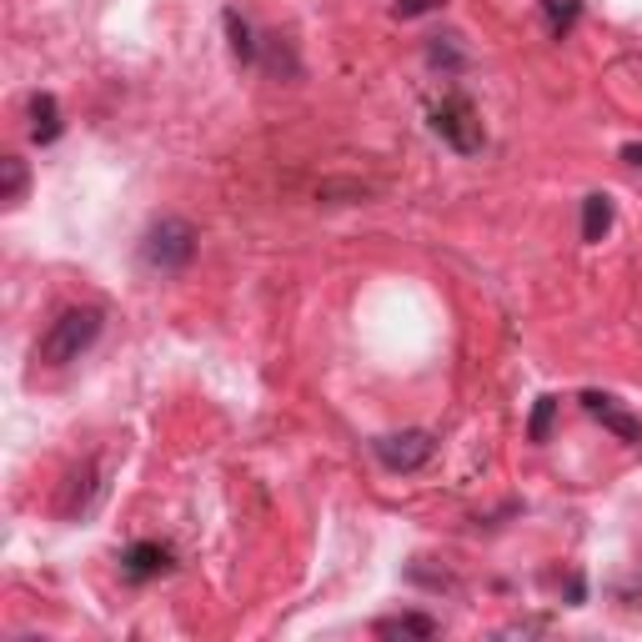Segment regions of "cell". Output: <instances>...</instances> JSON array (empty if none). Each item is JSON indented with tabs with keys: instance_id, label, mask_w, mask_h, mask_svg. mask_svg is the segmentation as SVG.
<instances>
[{
	"instance_id": "8",
	"label": "cell",
	"mask_w": 642,
	"mask_h": 642,
	"mask_svg": "<svg viewBox=\"0 0 642 642\" xmlns=\"http://www.w3.org/2000/svg\"><path fill=\"white\" fill-rule=\"evenodd\" d=\"M371 632H377V638H422L427 642V638H437L442 628H437V618H427V612H397V618H381Z\"/></svg>"
},
{
	"instance_id": "10",
	"label": "cell",
	"mask_w": 642,
	"mask_h": 642,
	"mask_svg": "<svg viewBox=\"0 0 642 642\" xmlns=\"http://www.w3.org/2000/svg\"><path fill=\"white\" fill-rule=\"evenodd\" d=\"M607 227H612V202L597 191V196L583 202V241H603Z\"/></svg>"
},
{
	"instance_id": "11",
	"label": "cell",
	"mask_w": 642,
	"mask_h": 642,
	"mask_svg": "<svg viewBox=\"0 0 642 642\" xmlns=\"http://www.w3.org/2000/svg\"><path fill=\"white\" fill-rule=\"evenodd\" d=\"M227 36H231V56L256 60V41H251V25L241 21V11H227Z\"/></svg>"
},
{
	"instance_id": "13",
	"label": "cell",
	"mask_w": 642,
	"mask_h": 642,
	"mask_svg": "<svg viewBox=\"0 0 642 642\" xmlns=\"http://www.w3.org/2000/svg\"><path fill=\"white\" fill-rule=\"evenodd\" d=\"M552 416H558V397H537V412H532V422H527V437H532V442H548Z\"/></svg>"
},
{
	"instance_id": "9",
	"label": "cell",
	"mask_w": 642,
	"mask_h": 642,
	"mask_svg": "<svg viewBox=\"0 0 642 642\" xmlns=\"http://www.w3.org/2000/svg\"><path fill=\"white\" fill-rule=\"evenodd\" d=\"M25 186H31V171H25L21 156H0V202L21 206L25 202Z\"/></svg>"
},
{
	"instance_id": "14",
	"label": "cell",
	"mask_w": 642,
	"mask_h": 642,
	"mask_svg": "<svg viewBox=\"0 0 642 642\" xmlns=\"http://www.w3.org/2000/svg\"><path fill=\"white\" fill-rule=\"evenodd\" d=\"M442 0H397L392 11L402 15V21H416V15H427V11H437Z\"/></svg>"
},
{
	"instance_id": "5",
	"label": "cell",
	"mask_w": 642,
	"mask_h": 642,
	"mask_svg": "<svg viewBox=\"0 0 642 642\" xmlns=\"http://www.w3.org/2000/svg\"><path fill=\"white\" fill-rule=\"evenodd\" d=\"M167 568H171V552L161 548V542H131L126 558H121V572H126L131 583H151V577H161Z\"/></svg>"
},
{
	"instance_id": "16",
	"label": "cell",
	"mask_w": 642,
	"mask_h": 642,
	"mask_svg": "<svg viewBox=\"0 0 642 642\" xmlns=\"http://www.w3.org/2000/svg\"><path fill=\"white\" fill-rule=\"evenodd\" d=\"M568 597H572V603H583V597H587V587H583V577H572V583H568Z\"/></svg>"
},
{
	"instance_id": "6",
	"label": "cell",
	"mask_w": 642,
	"mask_h": 642,
	"mask_svg": "<svg viewBox=\"0 0 642 642\" xmlns=\"http://www.w3.org/2000/svg\"><path fill=\"white\" fill-rule=\"evenodd\" d=\"M583 406L597 416V422H603V427L618 432L622 442H642V422H638V416H628V412H618V402H612L607 392H583Z\"/></svg>"
},
{
	"instance_id": "15",
	"label": "cell",
	"mask_w": 642,
	"mask_h": 642,
	"mask_svg": "<svg viewBox=\"0 0 642 642\" xmlns=\"http://www.w3.org/2000/svg\"><path fill=\"white\" fill-rule=\"evenodd\" d=\"M622 161H628V167H638V171H642V141H628V146H622Z\"/></svg>"
},
{
	"instance_id": "2",
	"label": "cell",
	"mask_w": 642,
	"mask_h": 642,
	"mask_svg": "<svg viewBox=\"0 0 642 642\" xmlns=\"http://www.w3.org/2000/svg\"><path fill=\"white\" fill-rule=\"evenodd\" d=\"M191 256H196V227L181 216H161L141 241V262L151 272H186Z\"/></svg>"
},
{
	"instance_id": "1",
	"label": "cell",
	"mask_w": 642,
	"mask_h": 642,
	"mask_svg": "<svg viewBox=\"0 0 642 642\" xmlns=\"http://www.w3.org/2000/svg\"><path fill=\"white\" fill-rule=\"evenodd\" d=\"M101 307H71L60 311L56 321H50V332L41 336L36 346V362H46V367H66V362H76L85 352V346L101 336Z\"/></svg>"
},
{
	"instance_id": "4",
	"label": "cell",
	"mask_w": 642,
	"mask_h": 642,
	"mask_svg": "<svg viewBox=\"0 0 642 642\" xmlns=\"http://www.w3.org/2000/svg\"><path fill=\"white\" fill-rule=\"evenodd\" d=\"M371 452H377V462L387 472H416V467L432 462L437 442H432V432H392V437L371 442Z\"/></svg>"
},
{
	"instance_id": "12",
	"label": "cell",
	"mask_w": 642,
	"mask_h": 642,
	"mask_svg": "<svg viewBox=\"0 0 642 642\" xmlns=\"http://www.w3.org/2000/svg\"><path fill=\"white\" fill-rule=\"evenodd\" d=\"M542 11H548V21H552V36H568L572 21L583 15V5H577V0H542Z\"/></svg>"
},
{
	"instance_id": "3",
	"label": "cell",
	"mask_w": 642,
	"mask_h": 642,
	"mask_svg": "<svg viewBox=\"0 0 642 642\" xmlns=\"http://www.w3.org/2000/svg\"><path fill=\"white\" fill-rule=\"evenodd\" d=\"M432 131L452 146V151H462V156H477L482 146H488L482 116H477V106L467 101V95H447V101L432 111Z\"/></svg>"
},
{
	"instance_id": "7",
	"label": "cell",
	"mask_w": 642,
	"mask_h": 642,
	"mask_svg": "<svg viewBox=\"0 0 642 642\" xmlns=\"http://www.w3.org/2000/svg\"><path fill=\"white\" fill-rule=\"evenodd\" d=\"M60 131H66V126H60V101H56V95H50V91L31 95V141L50 146Z\"/></svg>"
}]
</instances>
